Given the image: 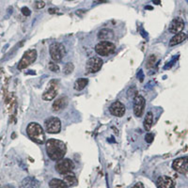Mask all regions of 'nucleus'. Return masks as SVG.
<instances>
[{
    "label": "nucleus",
    "mask_w": 188,
    "mask_h": 188,
    "mask_svg": "<svg viewBox=\"0 0 188 188\" xmlns=\"http://www.w3.org/2000/svg\"><path fill=\"white\" fill-rule=\"evenodd\" d=\"M153 139H154V135L151 133H148L147 135L145 136V140L148 143H151L153 141Z\"/></svg>",
    "instance_id": "obj_26"
},
{
    "label": "nucleus",
    "mask_w": 188,
    "mask_h": 188,
    "mask_svg": "<svg viewBox=\"0 0 188 188\" xmlns=\"http://www.w3.org/2000/svg\"><path fill=\"white\" fill-rule=\"evenodd\" d=\"M103 64V61L101 57H90L87 61L86 64V71L88 73H95L101 70Z\"/></svg>",
    "instance_id": "obj_9"
},
{
    "label": "nucleus",
    "mask_w": 188,
    "mask_h": 188,
    "mask_svg": "<svg viewBox=\"0 0 188 188\" xmlns=\"http://www.w3.org/2000/svg\"><path fill=\"white\" fill-rule=\"evenodd\" d=\"M186 39H187V34L186 33H184V32L177 33V34H175V36L170 39L169 45L174 46V45H177V44H180L182 42H184Z\"/></svg>",
    "instance_id": "obj_18"
},
{
    "label": "nucleus",
    "mask_w": 188,
    "mask_h": 188,
    "mask_svg": "<svg viewBox=\"0 0 188 188\" xmlns=\"http://www.w3.org/2000/svg\"><path fill=\"white\" fill-rule=\"evenodd\" d=\"M2 188H13V187L11 186V185H6V186H4V187H2Z\"/></svg>",
    "instance_id": "obj_33"
},
{
    "label": "nucleus",
    "mask_w": 188,
    "mask_h": 188,
    "mask_svg": "<svg viewBox=\"0 0 188 188\" xmlns=\"http://www.w3.org/2000/svg\"><path fill=\"white\" fill-rule=\"evenodd\" d=\"M44 6H45V3H44L43 1H42V0H37V1L35 2V8L36 9H42V8H44Z\"/></svg>",
    "instance_id": "obj_27"
},
{
    "label": "nucleus",
    "mask_w": 188,
    "mask_h": 188,
    "mask_svg": "<svg viewBox=\"0 0 188 188\" xmlns=\"http://www.w3.org/2000/svg\"><path fill=\"white\" fill-rule=\"evenodd\" d=\"M153 3H156V5H160V0H153Z\"/></svg>",
    "instance_id": "obj_32"
},
{
    "label": "nucleus",
    "mask_w": 188,
    "mask_h": 188,
    "mask_svg": "<svg viewBox=\"0 0 188 188\" xmlns=\"http://www.w3.org/2000/svg\"><path fill=\"white\" fill-rule=\"evenodd\" d=\"M49 69H50V70L54 72H57L59 71V66L54 62H50L49 63Z\"/></svg>",
    "instance_id": "obj_25"
},
{
    "label": "nucleus",
    "mask_w": 188,
    "mask_h": 188,
    "mask_svg": "<svg viewBox=\"0 0 188 188\" xmlns=\"http://www.w3.org/2000/svg\"><path fill=\"white\" fill-rule=\"evenodd\" d=\"M56 170L59 173V174H66L68 172L72 171L75 169V163H73L71 159H61L59 161H57V164L55 166Z\"/></svg>",
    "instance_id": "obj_7"
},
{
    "label": "nucleus",
    "mask_w": 188,
    "mask_h": 188,
    "mask_svg": "<svg viewBox=\"0 0 188 188\" xmlns=\"http://www.w3.org/2000/svg\"><path fill=\"white\" fill-rule=\"evenodd\" d=\"M22 185L24 187H28V188H39V181H37L35 178H30V177H27L26 178L23 182H22Z\"/></svg>",
    "instance_id": "obj_19"
},
{
    "label": "nucleus",
    "mask_w": 188,
    "mask_h": 188,
    "mask_svg": "<svg viewBox=\"0 0 188 188\" xmlns=\"http://www.w3.org/2000/svg\"><path fill=\"white\" fill-rule=\"evenodd\" d=\"M49 186H50V188H69L65 182L58 179L51 180L49 182Z\"/></svg>",
    "instance_id": "obj_21"
},
{
    "label": "nucleus",
    "mask_w": 188,
    "mask_h": 188,
    "mask_svg": "<svg viewBox=\"0 0 188 188\" xmlns=\"http://www.w3.org/2000/svg\"><path fill=\"white\" fill-rule=\"evenodd\" d=\"M68 105V99L66 97H60L57 99V100L54 102L52 105V109L54 112H59L62 109H64Z\"/></svg>",
    "instance_id": "obj_15"
},
{
    "label": "nucleus",
    "mask_w": 188,
    "mask_h": 188,
    "mask_svg": "<svg viewBox=\"0 0 188 188\" xmlns=\"http://www.w3.org/2000/svg\"><path fill=\"white\" fill-rule=\"evenodd\" d=\"M115 49L116 46L113 42L109 41H102L95 46V52L99 56L105 57L113 54L115 52Z\"/></svg>",
    "instance_id": "obj_4"
},
{
    "label": "nucleus",
    "mask_w": 188,
    "mask_h": 188,
    "mask_svg": "<svg viewBox=\"0 0 188 188\" xmlns=\"http://www.w3.org/2000/svg\"><path fill=\"white\" fill-rule=\"evenodd\" d=\"M49 52H50V56L54 61H60L63 58L64 55H65L66 50L63 44L58 43V42H54L52 43L50 47H49Z\"/></svg>",
    "instance_id": "obj_5"
},
{
    "label": "nucleus",
    "mask_w": 188,
    "mask_h": 188,
    "mask_svg": "<svg viewBox=\"0 0 188 188\" xmlns=\"http://www.w3.org/2000/svg\"><path fill=\"white\" fill-rule=\"evenodd\" d=\"M88 83V80L87 78H79V79H77V80L75 81L73 88H75V90L80 91V90H83L84 88L87 87Z\"/></svg>",
    "instance_id": "obj_20"
},
{
    "label": "nucleus",
    "mask_w": 188,
    "mask_h": 188,
    "mask_svg": "<svg viewBox=\"0 0 188 188\" xmlns=\"http://www.w3.org/2000/svg\"><path fill=\"white\" fill-rule=\"evenodd\" d=\"M37 51L35 49H30V50L27 51L24 54V56L22 57V59L20 60V62L18 63L17 69L18 70H23V69L27 68L29 65H31L32 63H34L37 59Z\"/></svg>",
    "instance_id": "obj_3"
},
{
    "label": "nucleus",
    "mask_w": 188,
    "mask_h": 188,
    "mask_svg": "<svg viewBox=\"0 0 188 188\" xmlns=\"http://www.w3.org/2000/svg\"><path fill=\"white\" fill-rule=\"evenodd\" d=\"M109 110L112 115L116 116V117H122V116H124L126 108L122 103L117 101V102H114L110 105Z\"/></svg>",
    "instance_id": "obj_13"
},
{
    "label": "nucleus",
    "mask_w": 188,
    "mask_h": 188,
    "mask_svg": "<svg viewBox=\"0 0 188 188\" xmlns=\"http://www.w3.org/2000/svg\"><path fill=\"white\" fill-rule=\"evenodd\" d=\"M21 11H22V13L24 14V16H29V15H30V14H31L30 9H29L28 8H27V7H24V8H22Z\"/></svg>",
    "instance_id": "obj_28"
},
{
    "label": "nucleus",
    "mask_w": 188,
    "mask_h": 188,
    "mask_svg": "<svg viewBox=\"0 0 188 188\" xmlns=\"http://www.w3.org/2000/svg\"><path fill=\"white\" fill-rule=\"evenodd\" d=\"M156 184L158 188H174V182L169 176H161L157 179Z\"/></svg>",
    "instance_id": "obj_14"
},
{
    "label": "nucleus",
    "mask_w": 188,
    "mask_h": 188,
    "mask_svg": "<svg viewBox=\"0 0 188 188\" xmlns=\"http://www.w3.org/2000/svg\"><path fill=\"white\" fill-rule=\"evenodd\" d=\"M155 61H156V56H155V55H151L149 57H148V59H147L146 67H147L148 69L152 68L153 66H154Z\"/></svg>",
    "instance_id": "obj_23"
},
{
    "label": "nucleus",
    "mask_w": 188,
    "mask_h": 188,
    "mask_svg": "<svg viewBox=\"0 0 188 188\" xmlns=\"http://www.w3.org/2000/svg\"><path fill=\"white\" fill-rule=\"evenodd\" d=\"M45 130L49 133H58L61 130V122L57 117H51L44 122Z\"/></svg>",
    "instance_id": "obj_8"
},
{
    "label": "nucleus",
    "mask_w": 188,
    "mask_h": 188,
    "mask_svg": "<svg viewBox=\"0 0 188 188\" xmlns=\"http://www.w3.org/2000/svg\"><path fill=\"white\" fill-rule=\"evenodd\" d=\"M132 188H145V187L141 184V182H137V184H136Z\"/></svg>",
    "instance_id": "obj_30"
},
{
    "label": "nucleus",
    "mask_w": 188,
    "mask_h": 188,
    "mask_svg": "<svg viewBox=\"0 0 188 188\" xmlns=\"http://www.w3.org/2000/svg\"><path fill=\"white\" fill-rule=\"evenodd\" d=\"M172 169L175 171L181 173V174L187 175L188 172V163H187V157H181L177 158L176 160L172 163Z\"/></svg>",
    "instance_id": "obj_10"
},
{
    "label": "nucleus",
    "mask_w": 188,
    "mask_h": 188,
    "mask_svg": "<svg viewBox=\"0 0 188 188\" xmlns=\"http://www.w3.org/2000/svg\"><path fill=\"white\" fill-rule=\"evenodd\" d=\"M98 38L100 39L101 41H110V39L114 38V31L109 28L101 29V30L98 32Z\"/></svg>",
    "instance_id": "obj_17"
},
{
    "label": "nucleus",
    "mask_w": 188,
    "mask_h": 188,
    "mask_svg": "<svg viewBox=\"0 0 188 188\" xmlns=\"http://www.w3.org/2000/svg\"><path fill=\"white\" fill-rule=\"evenodd\" d=\"M152 121H153V115L151 112H149L146 115V118L144 120V128L146 131H150L152 126Z\"/></svg>",
    "instance_id": "obj_22"
},
{
    "label": "nucleus",
    "mask_w": 188,
    "mask_h": 188,
    "mask_svg": "<svg viewBox=\"0 0 188 188\" xmlns=\"http://www.w3.org/2000/svg\"><path fill=\"white\" fill-rule=\"evenodd\" d=\"M97 1H102V0H95V2H97Z\"/></svg>",
    "instance_id": "obj_35"
},
{
    "label": "nucleus",
    "mask_w": 188,
    "mask_h": 188,
    "mask_svg": "<svg viewBox=\"0 0 188 188\" xmlns=\"http://www.w3.org/2000/svg\"><path fill=\"white\" fill-rule=\"evenodd\" d=\"M57 11H58V9H48V12H49V13H51V14L57 13Z\"/></svg>",
    "instance_id": "obj_31"
},
{
    "label": "nucleus",
    "mask_w": 188,
    "mask_h": 188,
    "mask_svg": "<svg viewBox=\"0 0 188 188\" xmlns=\"http://www.w3.org/2000/svg\"><path fill=\"white\" fill-rule=\"evenodd\" d=\"M146 9H151L152 8H151V7H146Z\"/></svg>",
    "instance_id": "obj_34"
},
{
    "label": "nucleus",
    "mask_w": 188,
    "mask_h": 188,
    "mask_svg": "<svg viewBox=\"0 0 188 188\" xmlns=\"http://www.w3.org/2000/svg\"><path fill=\"white\" fill-rule=\"evenodd\" d=\"M63 182L67 184V186H76L78 184V180L76 176L75 175V173L68 172L66 174H64V178H63Z\"/></svg>",
    "instance_id": "obj_16"
},
{
    "label": "nucleus",
    "mask_w": 188,
    "mask_h": 188,
    "mask_svg": "<svg viewBox=\"0 0 188 188\" xmlns=\"http://www.w3.org/2000/svg\"><path fill=\"white\" fill-rule=\"evenodd\" d=\"M58 90V82L57 80H51L48 83L47 88L42 94V100L44 101H52L55 99Z\"/></svg>",
    "instance_id": "obj_6"
},
{
    "label": "nucleus",
    "mask_w": 188,
    "mask_h": 188,
    "mask_svg": "<svg viewBox=\"0 0 188 188\" xmlns=\"http://www.w3.org/2000/svg\"><path fill=\"white\" fill-rule=\"evenodd\" d=\"M46 152L49 158L54 161H59L64 158L67 152L66 144L61 140L50 138L46 141Z\"/></svg>",
    "instance_id": "obj_1"
},
{
    "label": "nucleus",
    "mask_w": 188,
    "mask_h": 188,
    "mask_svg": "<svg viewBox=\"0 0 188 188\" xmlns=\"http://www.w3.org/2000/svg\"><path fill=\"white\" fill-rule=\"evenodd\" d=\"M27 133L30 139L37 144H43L45 141V135L42 125L37 122H30L27 125Z\"/></svg>",
    "instance_id": "obj_2"
},
{
    "label": "nucleus",
    "mask_w": 188,
    "mask_h": 188,
    "mask_svg": "<svg viewBox=\"0 0 188 188\" xmlns=\"http://www.w3.org/2000/svg\"><path fill=\"white\" fill-rule=\"evenodd\" d=\"M146 101L141 95H136L133 99V113L136 117H141L145 109Z\"/></svg>",
    "instance_id": "obj_11"
},
{
    "label": "nucleus",
    "mask_w": 188,
    "mask_h": 188,
    "mask_svg": "<svg viewBox=\"0 0 188 188\" xmlns=\"http://www.w3.org/2000/svg\"><path fill=\"white\" fill-rule=\"evenodd\" d=\"M184 28V21L181 17H176L171 21L169 30L172 34H177L182 32Z\"/></svg>",
    "instance_id": "obj_12"
},
{
    "label": "nucleus",
    "mask_w": 188,
    "mask_h": 188,
    "mask_svg": "<svg viewBox=\"0 0 188 188\" xmlns=\"http://www.w3.org/2000/svg\"><path fill=\"white\" fill-rule=\"evenodd\" d=\"M137 77L140 79V82H143V79H144V75H143V72H142V70H140L139 72L137 73Z\"/></svg>",
    "instance_id": "obj_29"
},
{
    "label": "nucleus",
    "mask_w": 188,
    "mask_h": 188,
    "mask_svg": "<svg viewBox=\"0 0 188 188\" xmlns=\"http://www.w3.org/2000/svg\"><path fill=\"white\" fill-rule=\"evenodd\" d=\"M73 70H75V66H73V64L69 62V63L66 64L65 66H64L63 72H64V75H70V73H72L73 72Z\"/></svg>",
    "instance_id": "obj_24"
}]
</instances>
